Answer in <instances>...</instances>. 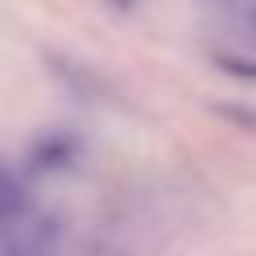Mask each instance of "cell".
<instances>
[{
  "mask_svg": "<svg viewBox=\"0 0 256 256\" xmlns=\"http://www.w3.org/2000/svg\"><path fill=\"white\" fill-rule=\"evenodd\" d=\"M220 68H228V72H244V76H256V60H240V56H220Z\"/></svg>",
  "mask_w": 256,
  "mask_h": 256,
  "instance_id": "cell-4",
  "label": "cell"
},
{
  "mask_svg": "<svg viewBox=\"0 0 256 256\" xmlns=\"http://www.w3.org/2000/svg\"><path fill=\"white\" fill-rule=\"evenodd\" d=\"M32 156H36L40 168H60V164H68V156H72V140H68V136H48V140H40V144L32 148Z\"/></svg>",
  "mask_w": 256,
  "mask_h": 256,
  "instance_id": "cell-3",
  "label": "cell"
},
{
  "mask_svg": "<svg viewBox=\"0 0 256 256\" xmlns=\"http://www.w3.org/2000/svg\"><path fill=\"white\" fill-rule=\"evenodd\" d=\"M20 212H24V192H20V184L0 168V236H8V232L20 224Z\"/></svg>",
  "mask_w": 256,
  "mask_h": 256,
  "instance_id": "cell-2",
  "label": "cell"
},
{
  "mask_svg": "<svg viewBox=\"0 0 256 256\" xmlns=\"http://www.w3.org/2000/svg\"><path fill=\"white\" fill-rule=\"evenodd\" d=\"M56 248H60V220L40 212V216L20 220L4 236L0 256H56Z\"/></svg>",
  "mask_w": 256,
  "mask_h": 256,
  "instance_id": "cell-1",
  "label": "cell"
}]
</instances>
